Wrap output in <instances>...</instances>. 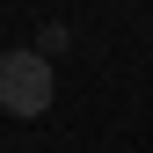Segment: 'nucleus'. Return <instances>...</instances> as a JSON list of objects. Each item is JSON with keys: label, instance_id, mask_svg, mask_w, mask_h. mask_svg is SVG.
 Segmentation results:
<instances>
[{"label": "nucleus", "instance_id": "f257e3e1", "mask_svg": "<svg viewBox=\"0 0 153 153\" xmlns=\"http://www.w3.org/2000/svg\"><path fill=\"white\" fill-rule=\"evenodd\" d=\"M51 102H59V66H51L36 44L29 51H0V109L22 117V124H36Z\"/></svg>", "mask_w": 153, "mask_h": 153}, {"label": "nucleus", "instance_id": "f03ea898", "mask_svg": "<svg viewBox=\"0 0 153 153\" xmlns=\"http://www.w3.org/2000/svg\"><path fill=\"white\" fill-rule=\"evenodd\" d=\"M66 44H73V36H66V29H59V22H51V29H44V36H36V51H44V59H59V51H66Z\"/></svg>", "mask_w": 153, "mask_h": 153}]
</instances>
